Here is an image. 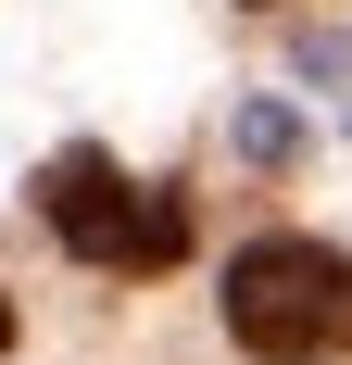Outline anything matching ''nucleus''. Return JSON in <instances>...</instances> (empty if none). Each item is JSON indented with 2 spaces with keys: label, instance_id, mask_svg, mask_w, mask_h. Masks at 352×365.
Listing matches in <instances>:
<instances>
[{
  "label": "nucleus",
  "instance_id": "obj_1",
  "mask_svg": "<svg viewBox=\"0 0 352 365\" xmlns=\"http://www.w3.org/2000/svg\"><path fill=\"white\" fill-rule=\"evenodd\" d=\"M227 328L264 365L352 353V252H327V240H252V252L227 264Z\"/></svg>",
  "mask_w": 352,
  "mask_h": 365
},
{
  "label": "nucleus",
  "instance_id": "obj_3",
  "mask_svg": "<svg viewBox=\"0 0 352 365\" xmlns=\"http://www.w3.org/2000/svg\"><path fill=\"white\" fill-rule=\"evenodd\" d=\"M0 353H13V302H0Z\"/></svg>",
  "mask_w": 352,
  "mask_h": 365
},
{
  "label": "nucleus",
  "instance_id": "obj_2",
  "mask_svg": "<svg viewBox=\"0 0 352 365\" xmlns=\"http://www.w3.org/2000/svg\"><path fill=\"white\" fill-rule=\"evenodd\" d=\"M38 215L76 264H113V277H164L189 252V202L176 189H139L113 151H51L38 164Z\"/></svg>",
  "mask_w": 352,
  "mask_h": 365
}]
</instances>
